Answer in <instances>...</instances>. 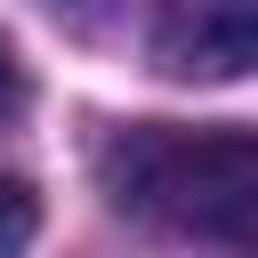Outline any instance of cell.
Wrapping results in <instances>:
<instances>
[{
  "mask_svg": "<svg viewBox=\"0 0 258 258\" xmlns=\"http://www.w3.org/2000/svg\"><path fill=\"white\" fill-rule=\"evenodd\" d=\"M97 185L121 218L242 250L258 210V137L250 129H177V121H129L97 145Z\"/></svg>",
  "mask_w": 258,
  "mask_h": 258,
  "instance_id": "cell-1",
  "label": "cell"
},
{
  "mask_svg": "<svg viewBox=\"0 0 258 258\" xmlns=\"http://www.w3.org/2000/svg\"><path fill=\"white\" fill-rule=\"evenodd\" d=\"M56 8H89V0H56Z\"/></svg>",
  "mask_w": 258,
  "mask_h": 258,
  "instance_id": "cell-5",
  "label": "cell"
},
{
  "mask_svg": "<svg viewBox=\"0 0 258 258\" xmlns=\"http://www.w3.org/2000/svg\"><path fill=\"white\" fill-rule=\"evenodd\" d=\"M153 64L177 81H242L258 64V0H161Z\"/></svg>",
  "mask_w": 258,
  "mask_h": 258,
  "instance_id": "cell-2",
  "label": "cell"
},
{
  "mask_svg": "<svg viewBox=\"0 0 258 258\" xmlns=\"http://www.w3.org/2000/svg\"><path fill=\"white\" fill-rule=\"evenodd\" d=\"M32 234H40V194L24 177H0V258H24Z\"/></svg>",
  "mask_w": 258,
  "mask_h": 258,
  "instance_id": "cell-3",
  "label": "cell"
},
{
  "mask_svg": "<svg viewBox=\"0 0 258 258\" xmlns=\"http://www.w3.org/2000/svg\"><path fill=\"white\" fill-rule=\"evenodd\" d=\"M8 105H24V73H16V48L0 40V113H8Z\"/></svg>",
  "mask_w": 258,
  "mask_h": 258,
  "instance_id": "cell-4",
  "label": "cell"
}]
</instances>
